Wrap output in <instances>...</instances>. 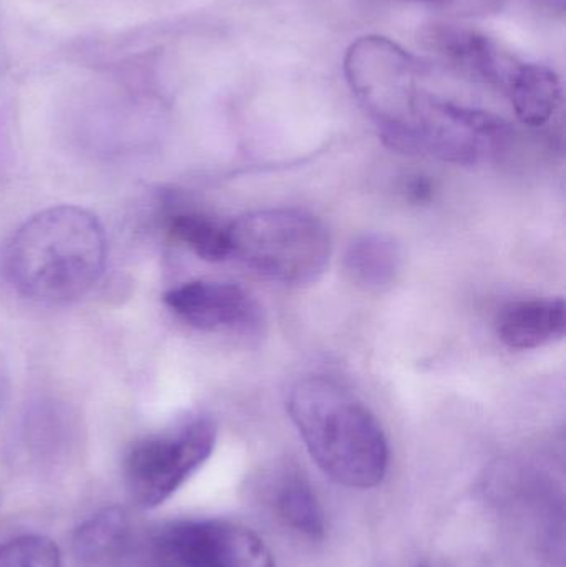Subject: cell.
I'll return each instance as SVG.
<instances>
[{"label": "cell", "instance_id": "6da1fadb", "mask_svg": "<svg viewBox=\"0 0 566 567\" xmlns=\"http://www.w3.org/2000/svg\"><path fill=\"white\" fill-rule=\"evenodd\" d=\"M106 238L92 213L56 206L32 216L10 239L6 271L27 299L65 303L92 289L105 269Z\"/></svg>", "mask_w": 566, "mask_h": 567}, {"label": "cell", "instance_id": "7a4b0ae2", "mask_svg": "<svg viewBox=\"0 0 566 567\" xmlns=\"http://www.w3.org/2000/svg\"><path fill=\"white\" fill-rule=\"evenodd\" d=\"M288 412L319 468L348 488H374L384 480L389 446L374 413L325 377L299 380Z\"/></svg>", "mask_w": 566, "mask_h": 567}, {"label": "cell", "instance_id": "3957f363", "mask_svg": "<svg viewBox=\"0 0 566 567\" xmlns=\"http://www.w3.org/2000/svg\"><path fill=\"white\" fill-rule=\"evenodd\" d=\"M228 229L231 256L269 281L309 286L325 275L331 259L328 228L302 209L248 213Z\"/></svg>", "mask_w": 566, "mask_h": 567}, {"label": "cell", "instance_id": "277c9868", "mask_svg": "<svg viewBox=\"0 0 566 567\" xmlns=\"http://www.w3.org/2000/svg\"><path fill=\"white\" fill-rule=\"evenodd\" d=\"M428 72L418 56L381 35L361 37L344 56L346 79L385 143L408 125Z\"/></svg>", "mask_w": 566, "mask_h": 567}, {"label": "cell", "instance_id": "5b68a950", "mask_svg": "<svg viewBox=\"0 0 566 567\" xmlns=\"http://www.w3.org/2000/svg\"><path fill=\"white\" fill-rule=\"evenodd\" d=\"M511 136V125L501 116L424 90L391 148L428 153L455 165H475L502 152Z\"/></svg>", "mask_w": 566, "mask_h": 567}, {"label": "cell", "instance_id": "8992f818", "mask_svg": "<svg viewBox=\"0 0 566 567\" xmlns=\"http://www.w3.org/2000/svg\"><path fill=\"white\" fill-rule=\"evenodd\" d=\"M215 445L216 425L206 416L140 440L123 463L130 498L143 509L162 505L212 456Z\"/></svg>", "mask_w": 566, "mask_h": 567}, {"label": "cell", "instance_id": "52a82bcc", "mask_svg": "<svg viewBox=\"0 0 566 567\" xmlns=\"http://www.w3.org/2000/svg\"><path fill=\"white\" fill-rule=\"evenodd\" d=\"M146 567H276L263 539L222 519L178 522L146 542Z\"/></svg>", "mask_w": 566, "mask_h": 567}, {"label": "cell", "instance_id": "ba28073f", "mask_svg": "<svg viewBox=\"0 0 566 567\" xmlns=\"http://www.w3.org/2000/svg\"><path fill=\"white\" fill-rule=\"evenodd\" d=\"M163 300L183 322L206 332L249 333L261 329V306L236 284L186 282L165 292Z\"/></svg>", "mask_w": 566, "mask_h": 567}, {"label": "cell", "instance_id": "9c48e42d", "mask_svg": "<svg viewBox=\"0 0 566 567\" xmlns=\"http://www.w3.org/2000/svg\"><path fill=\"white\" fill-rule=\"evenodd\" d=\"M421 40L462 75L502 93L507 92L524 63L491 37L467 27L432 23L422 30Z\"/></svg>", "mask_w": 566, "mask_h": 567}, {"label": "cell", "instance_id": "30bf717a", "mask_svg": "<svg viewBox=\"0 0 566 567\" xmlns=\"http://www.w3.org/2000/svg\"><path fill=\"white\" fill-rule=\"evenodd\" d=\"M497 332L505 346L532 350L565 337L566 306L562 299L522 300L502 310Z\"/></svg>", "mask_w": 566, "mask_h": 567}, {"label": "cell", "instance_id": "8fae6325", "mask_svg": "<svg viewBox=\"0 0 566 567\" xmlns=\"http://www.w3.org/2000/svg\"><path fill=\"white\" fill-rule=\"evenodd\" d=\"M402 255L398 241L385 233H364L346 249L349 281L366 292H382L398 281Z\"/></svg>", "mask_w": 566, "mask_h": 567}, {"label": "cell", "instance_id": "7c38bea8", "mask_svg": "<svg viewBox=\"0 0 566 567\" xmlns=\"http://www.w3.org/2000/svg\"><path fill=\"white\" fill-rule=\"evenodd\" d=\"M504 95L524 125L542 126L560 105V79L548 66L524 62Z\"/></svg>", "mask_w": 566, "mask_h": 567}, {"label": "cell", "instance_id": "4fadbf2b", "mask_svg": "<svg viewBox=\"0 0 566 567\" xmlns=\"http://www.w3.org/2000/svg\"><path fill=\"white\" fill-rule=\"evenodd\" d=\"M130 522L122 509H105L80 526L75 535L79 558L92 567H115L132 543Z\"/></svg>", "mask_w": 566, "mask_h": 567}, {"label": "cell", "instance_id": "5bb4252c", "mask_svg": "<svg viewBox=\"0 0 566 567\" xmlns=\"http://www.w3.org/2000/svg\"><path fill=\"white\" fill-rule=\"evenodd\" d=\"M275 509L279 518L308 538L325 535V516L309 483L298 472H285L275 485Z\"/></svg>", "mask_w": 566, "mask_h": 567}, {"label": "cell", "instance_id": "9a60e30c", "mask_svg": "<svg viewBox=\"0 0 566 567\" xmlns=\"http://www.w3.org/2000/svg\"><path fill=\"white\" fill-rule=\"evenodd\" d=\"M168 233L175 241L209 262L225 261L231 256L229 229L205 213L178 209L168 218Z\"/></svg>", "mask_w": 566, "mask_h": 567}, {"label": "cell", "instance_id": "2e32d148", "mask_svg": "<svg viewBox=\"0 0 566 567\" xmlns=\"http://www.w3.org/2000/svg\"><path fill=\"white\" fill-rule=\"evenodd\" d=\"M0 567H60L55 543L43 536H22L0 545Z\"/></svg>", "mask_w": 566, "mask_h": 567}, {"label": "cell", "instance_id": "e0dca14e", "mask_svg": "<svg viewBox=\"0 0 566 567\" xmlns=\"http://www.w3.org/2000/svg\"><path fill=\"white\" fill-rule=\"evenodd\" d=\"M408 193L414 202H428L432 196L431 183H429L428 179L422 178V176H419L418 179L409 183Z\"/></svg>", "mask_w": 566, "mask_h": 567}, {"label": "cell", "instance_id": "ac0fdd59", "mask_svg": "<svg viewBox=\"0 0 566 567\" xmlns=\"http://www.w3.org/2000/svg\"><path fill=\"white\" fill-rule=\"evenodd\" d=\"M535 2L548 7V9L557 10V12H564L566 0H535Z\"/></svg>", "mask_w": 566, "mask_h": 567}, {"label": "cell", "instance_id": "d6986e66", "mask_svg": "<svg viewBox=\"0 0 566 567\" xmlns=\"http://www.w3.org/2000/svg\"><path fill=\"white\" fill-rule=\"evenodd\" d=\"M399 2L424 3V6H447L452 0H399Z\"/></svg>", "mask_w": 566, "mask_h": 567}, {"label": "cell", "instance_id": "ffe728a7", "mask_svg": "<svg viewBox=\"0 0 566 567\" xmlns=\"http://www.w3.org/2000/svg\"><path fill=\"white\" fill-rule=\"evenodd\" d=\"M422 567H425V566H422Z\"/></svg>", "mask_w": 566, "mask_h": 567}]
</instances>
